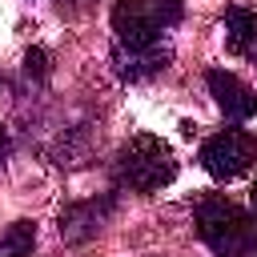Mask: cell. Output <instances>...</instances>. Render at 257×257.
I'll return each instance as SVG.
<instances>
[{"label":"cell","mask_w":257,"mask_h":257,"mask_svg":"<svg viewBox=\"0 0 257 257\" xmlns=\"http://www.w3.org/2000/svg\"><path fill=\"white\" fill-rule=\"evenodd\" d=\"M201 241L217 257H257V213L241 209L229 197H205L193 209Z\"/></svg>","instance_id":"cell-1"},{"label":"cell","mask_w":257,"mask_h":257,"mask_svg":"<svg viewBox=\"0 0 257 257\" xmlns=\"http://www.w3.org/2000/svg\"><path fill=\"white\" fill-rule=\"evenodd\" d=\"M112 173H116V181H120L124 189H133V193H157V189L173 185V177H177V157H173V149H169L161 137L141 133V137H133V141L120 145V153H116V161H112Z\"/></svg>","instance_id":"cell-2"},{"label":"cell","mask_w":257,"mask_h":257,"mask_svg":"<svg viewBox=\"0 0 257 257\" xmlns=\"http://www.w3.org/2000/svg\"><path fill=\"white\" fill-rule=\"evenodd\" d=\"M181 0H116L112 32L116 44H157L161 32L181 24Z\"/></svg>","instance_id":"cell-3"},{"label":"cell","mask_w":257,"mask_h":257,"mask_svg":"<svg viewBox=\"0 0 257 257\" xmlns=\"http://www.w3.org/2000/svg\"><path fill=\"white\" fill-rule=\"evenodd\" d=\"M253 165H257V137L245 128H221L201 145V169L213 181L245 177Z\"/></svg>","instance_id":"cell-4"},{"label":"cell","mask_w":257,"mask_h":257,"mask_svg":"<svg viewBox=\"0 0 257 257\" xmlns=\"http://www.w3.org/2000/svg\"><path fill=\"white\" fill-rule=\"evenodd\" d=\"M205 84H209V96L217 100V108H221L229 120H249V116H257V92H253L237 72L209 68Z\"/></svg>","instance_id":"cell-5"},{"label":"cell","mask_w":257,"mask_h":257,"mask_svg":"<svg viewBox=\"0 0 257 257\" xmlns=\"http://www.w3.org/2000/svg\"><path fill=\"white\" fill-rule=\"evenodd\" d=\"M173 52L157 40V44H116L112 48V72L120 80H149L161 68H169Z\"/></svg>","instance_id":"cell-6"},{"label":"cell","mask_w":257,"mask_h":257,"mask_svg":"<svg viewBox=\"0 0 257 257\" xmlns=\"http://www.w3.org/2000/svg\"><path fill=\"white\" fill-rule=\"evenodd\" d=\"M108 213H112V197H88V201H76V205H68L64 213H60V237L64 241H88V237H96L100 233V225L108 221Z\"/></svg>","instance_id":"cell-7"},{"label":"cell","mask_w":257,"mask_h":257,"mask_svg":"<svg viewBox=\"0 0 257 257\" xmlns=\"http://www.w3.org/2000/svg\"><path fill=\"white\" fill-rule=\"evenodd\" d=\"M225 44L233 56L257 60V8H245V4L225 8Z\"/></svg>","instance_id":"cell-8"},{"label":"cell","mask_w":257,"mask_h":257,"mask_svg":"<svg viewBox=\"0 0 257 257\" xmlns=\"http://www.w3.org/2000/svg\"><path fill=\"white\" fill-rule=\"evenodd\" d=\"M36 245V225L32 221H12L8 233L0 237V257H28Z\"/></svg>","instance_id":"cell-9"},{"label":"cell","mask_w":257,"mask_h":257,"mask_svg":"<svg viewBox=\"0 0 257 257\" xmlns=\"http://www.w3.org/2000/svg\"><path fill=\"white\" fill-rule=\"evenodd\" d=\"M24 72L36 76V80H44V76H48V52H44V48H28V56H24Z\"/></svg>","instance_id":"cell-10"},{"label":"cell","mask_w":257,"mask_h":257,"mask_svg":"<svg viewBox=\"0 0 257 257\" xmlns=\"http://www.w3.org/2000/svg\"><path fill=\"white\" fill-rule=\"evenodd\" d=\"M8 153H12V137H8V128H0V165L8 161Z\"/></svg>","instance_id":"cell-11"},{"label":"cell","mask_w":257,"mask_h":257,"mask_svg":"<svg viewBox=\"0 0 257 257\" xmlns=\"http://www.w3.org/2000/svg\"><path fill=\"white\" fill-rule=\"evenodd\" d=\"M249 201H253V213H257V181H253V189H249Z\"/></svg>","instance_id":"cell-12"}]
</instances>
